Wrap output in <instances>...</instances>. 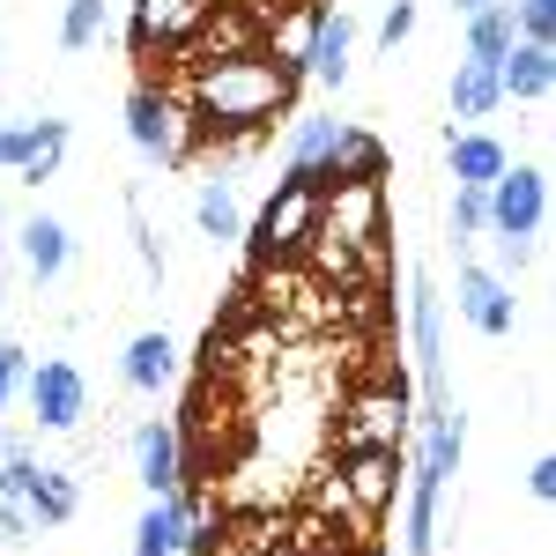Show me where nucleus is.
<instances>
[{"label":"nucleus","instance_id":"41","mask_svg":"<svg viewBox=\"0 0 556 556\" xmlns=\"http://www.w3.org/2000/svg\"><path fill=\"white\" fill-rule=\"evenodd\" d=\"M0 267H8V238H0Z\"/></svg>","mask_w":556,"mask_h":556},{"label":"nucleus","instance_id":"32","mask_svg":"<svg viewBox=\"0 0 556 556\" xmlns=\"http://www.w3.org/2000/svg\"><path fill=\"white\" fill-rule=\"evenodd\" d=\"M408 38H416V0H393V8L379 15V52L393 60V52H401Z\"/></svg>","mask_w":556,"mask_h":556},{"label":"nucleus","instance_id":"14","mask_svg":"<svg viewBox=\"0 0 556 556\" xmlns=\"http://www.w3.org/2000/svg\"><path fill=\"white\" fill-rule=\"evenodd\" d=\"M342 127L334 112H312V119H290V141H282V178H298V186H334V149H342Z\"/></svg>","mask_w":556,"mask_h":556},{"label":"nucleus","instance_id":"9","mask_svg":"<svg viewBox=\"0 0 556 556\" xmlns=\"http://www.w3.org/2000/svg\"><path fill=\"white\" fill-rule=\"evenodd\" d=\"M23 401H30L38 430H83V416H89V379H83V364H67V356H45V364H30Z\"/></svg>","mask_w":556,"mask_h":556},{"label":"nucleus","instance_id":"4","mask_svg":"<svg viewBox=\"0 0 556 556\" xmlns=\"http://www.w3.org/2000/svg\"><path fill=\"white\" fill-rule=\"evenodd\" d=\"M193 112H186V97L178 89H164V83H141L127 97V141L156 164V172H178L186 156H193Z\"/></svg>","mask_w":556,"mask_h":556},{"label":"nucleus","instance_id":"5","mask_svg":"<svg viewBox=\"0 0 556 556\" xmlns=\"http://www.w3.org/2000/svg\"><path fill=\"white\" fill-rule=\"evenodd\" d=\"M482 201H490V230L482 238H542V223H549V172L542 164H505L482 186Z\"/></svg>","mask_w":556,"mask_h":556},{"label":"nucleus","instance_id":"19","mask_svg":"<svg viewBox=\"0 0 556 556\" xmlns=\"http://www.w3.org/2000/svg\"><path fill=\"white\" fill-rule=\"evenodd\" d=\"M15 253H23V275H30V282H60V275L75 267V238H67L60 215H30V223L15 230Z\"/></svg>","mask_w":556,"mask_h":556},{"label":"nucleus","instance_id":"16","mask_svg":"<svg viewBox=\"0 0 556 556\" xmlns=\"http://www.w3.org/2000/svg\"><path fill=\"white\" fill-rule=\"evenodd\" d=\"M304 83L312 89H342L349 67H356V15L342 8H319V23H312V38H304Z\"/></svg>","mask_w":556,"mask_h":556},{"label":"nucleus","instance_id":"23","mask_svg":"<svg viewBox=\"0 0 556 556\" xmlns=\"http://www.w3.org/2000/svg\"><path fill=\"white\" fill-rule=\"evenodd\" d=\"M445 164H453V186H490V178L505 172L513 156H505V141L482 127H445Z\"/></svg>","mask_w":556,"mask_h":556},{"label":"nucleus","instance_id":"25","mask_svg":"<svg viewBox=\"0 0 556 556\" xmlns=\"http://www.w3.org/2000/svg\"><path fill=\"white\" fill-rule=\"evenodd\" d=\"M497 104H505V89H497V60H460V67H453V127L490 119Z\"/></svg>","mask_w":556,"mask_h":556},{"label":"nucleus","instance_id":"33","mask_svg":"<svg viewBox=\"0 0 556 556\" xmlns=\"http://www.w3.org/2000/svg\"><path fill=\"white\" fill-rule=\"evenodd\" d=\"M23 379H30V356H23L15 342H0V416L23 401Z\"/></svg>","mask_w":556,"mask_h":556},{"label":"nucleus","instance_id":"17","mask_svg":"<svg viewBox=\"0 0 556 556\" xmlns=\"http://www.w3.org/2000/svg\"><path fill=\"white\" fill-rule=\"evenodd\" d=\"M253 45H260V15L215 0L208 15H201V30L186 38V60H193V67H201V60H238V52H253Z\"/></svg>","mask_w":556,"mask_h":556},{"label":"nucleus","instance_id":"7","mask_svg":"<svg viewBox=\"0 0 556 556\" xmlns=\"http://www.w3.org/2000/svg\"><path fill=\"white\" fill-rule=\"evenodd\" d=\"M401 475H408V460H401L393 445H342L334 482H342V497H349V513H356V519H379V513H393Z\"/></svg>","mask_w":556,"mask_h":556},{"label":"nucleus","instance_id":"18","mask_svg":"<svg viewBox=\"0 0 556 556\" xmlns=\"http://www.w3.org/2000/svg\"><path fill=\"white\" fill-rule=\"evenodd\" d=\"M201 513V490L186 482L178 497H149V513L134 519V549L127 556H178L186 549V519Z\"/></svg>","mask_w":556,"mask_h":556},{"label":"nucleus","instance_id":"12","mask_svg":"<svg viewBox=\"0 0 556 556\" xmlns=\"http://www.w3.org/2000/svg\"><path fill=\"white\" fill-rule=\"evenodd\" d=\"M67 141H75L67 119H23V127H0V172L45 186V178L67 164Z\"/></svg>","mask_w":556,"mask_h":556},{"label":"nucleus","instance_id":"3","mask_svg":"<svg viewBox=\"0 0 556 556\" xmlns=\"http://www.w3.org/2000/svg\"><path fill=\"white\" fill-rule=\"evenodd\" d=\"M319 186H298V178H275V193L260 201L253 230H245V253L253 267H282V260H298L312 238H319Z\"/></svg>","mask_w":556,"mask_h":556},{"label":"nucleus","instance_id":"11","mask_svg":"<svg viewBox=\"0 0 556 556\" xmlns=\"http://www.w3.org/2000/svg\"><path fill=\"white\" fill-rule=\"evenodd\" d=\"M453 304H460V319H468L475 334H490V342H505L519 327V298H513V282L497 275V267H460L453 275Z\"/></svg>","mask_w":556,"mask_h":556},{"label":"nucleus","instance_id":"38","mask_svg":"<svg viewBox=\"0 0 556 556\" xmlns=\"http://www.w3.org/2000/svg\"><path fill=\"white\" fill-rule=\"evenodd\" d=\"M15 453H30V430H0V460H15Z\"/></svg>","mask_w":556,"mask_h":556},{"label":"nucleus","instance_id":"1","mask_svg":"<svg viewBox=\"0 0 556 556\" xmlns=\"http://www.w3.org/2000/svg\"><path fill=\"white\" fill-rule=\"evenodd\" d=\"M298 83H304L298 60H275L267 45H253L238 60H201L178 97H186V112H193L201 134H215V141H253L275 119H290Z\"/></svg>","mask_w":556,"mask_h":556},{"label":"nucleus","instance_id":"28","mask_svg":"<svg viewBox=\"0 0 556 556\" xmlns=\"http://www.w3.org/2000/svg\"><path fill=\"white\" fill-rule=\"evenodd\" d=\"M104 30H112V0H67V15H60V45L67 52L104 45Z\"/></svg>","mask_w":556,"mask_h":556},{"label":"nucleus","instance_id":"26","mask_svg":"<svg viewBox=\"0 0 556 556\" xmlns=\"http://www.w3.org/2000/svg\"><path fill=\"white\" fill-rule=\"evenodd\" d=\"M393 156L371 127H342V149H334V186H386Z\"/></svg>","mask_w":556,"mask_h":556},{"label":"nucleus","instance_id":"10","mask_svg":"<svg viewBox=\"0 0 556 556\" xmlns=\"http://www.w3.org/2000/svg\"><path fill=\"white\" fill-rule=\"evenodd\" d=\"M408 430H416V416H408V386H401V371H393V386H371V393H356L342 416V445H408Z\"/></svg>","mask_w":556,"mask_h":556},{"label":"nucleus","instance_id":"31","mask_svg":"<svg viewBox=\"0 0 556 556\" xmlns=\"http://www.w3.org/2000/svg\"><path fill=\"white\" fill-rule=\"evenodd\" d=\"M127 230H134V253H141V275H149V282H164V245H156V230H149V215H141L134 193H127Z\"/></svg>","mask_w":556,"mask_h":556},{"label":"nucleus","instance_id":"2","mask_svg":"<svg viewBox=\"0 0 556 556\" xmlns=\"http://www.w3.org/2000/svg\"><path fill=\"white\" fill-rule=\"evenodd\" d=\"M416 460H408V513H401V556H438V519H445V482L460 475V453H468V416L460 401L445 408H416Z\"/></svg>","mask_w":556,"mask_h":556},{"label":"nucleus","instance_id":"22","mask_svg":"<svg viewBox=\"0 0 556 556\" xmlns=\"http://www.w3.org/2000/svg\"><path fill=\"white\" fill-rule=\"evenodd\" d=\"M193 223H201L208 245H238L245 238V208H238V178L230 172H208L193 186Z\"/></svg>","mask_w":556,"mask_h":556},{"label":"nucleus","instance_id":"40","mask_svg":"<svg viewBox=\"0 0 556 556\" xmlns=\"http://www.w3.org/2000/svg\"><path fill=\"white\" fill-rule=\"evenodd\" d=\"M453 8H460V15H475V8H482V0H453Z\"/></svg>","mask_w":556,"mask_h":556},{"label":"nucleus","instance_id":"39","mask_svg":"<svg viewBox=\"0 0 556 556\" xmlns=\"http://www.w3.org/2000/svg\"><path fill=\"white\" fill-rule=\"evenodd\" d=\"M319 556H379V549H364V542H334V549H319Z\"/></svg>","mask_w":556,"mask_h":556},{"label":"nucleus","instance_id":"37","mask_svg":"<svg viewBox=\"0 0 556 556\" xmlns=\"http://www.w3.org/2000/svg\"><path fill=\"white\" fill-rule=\"evenodd\" d=\"M497 260H505V282H513L519 267L534 260V238H497Z\"/></svg>","mask_w":556,"mask_h":556},{"label":"nucleus","instance_id":"34","mask_svg":"<svg viewBox=\"0 0 556 556\" xmlns=\"http://www.w3.org/2000/svg\"><path fill=\"white\" fill-rule=\"evenodd\" d=\"M30 534H38V527H30V513L0 497V556H15V549H23V542H30Z\"/></svg>","mask_w":556,"mask_h":556},{"label":"nucleus","instance_id":"20","mask_svg":"<svg viewBox=\"0 0 556 556\" xmlns=\"http://www.w3.org/2000/svg\"><path fill=\"white\" fill-rule=\"evenodd\" d=\"M497 89H505V104H549L556 89V45H519L497 60Z\"/></svg>","mask_w":556,"mask_h":556},{"label":"nucleus","instance_id":"8","mask_svg":"<svg viewBox=\"0 0 556 556\" xmlns=\"http://www.w3.org/2000/svg\"><path fill=\"white\" fill-rule=\"evenodd\" d=\"M319 238H334L342 253H379L386 186H327V201H319Z\"/></svg>","mask_w":556,"mask_h":556},{"label":"nucleus","instance_id":"36","mask_svg":"<svg viewBox=\"0 0 556 556\" xmlns=\"http://www.w3.org/2000/svg\"><path fill=\"white\" fill-rule=\"evenodd\" d=\"M527 497H534V505H549V497H556V453H534V468H527Z\"/></svg>","mask_w":556,"mask_h":556},{"label":"nucleus","instance_id":"35","mask_svg":"<svg viewBox=\"0 0 556 556\" xmlns=\"http://www.w3.org/2000/svg\"><path fill=\"white\" fill-rule=\"evenodd\" d=\"M30 468H38V453H15V460H0V497H8V505H23V490H30Z\"/></svg>","mask_w":556,"mask_h":556},{"label":"nucleus","instance_id":"29","mask_svg":"<svg viewBox=\"0 0 556 556\" xmlns=\"http://www.w3.org/2000/svg\"><path fill=\"white\" fill-rule=\"evenodd\" d=\"M519 45H556V0H505Z\"/></svg>","mask_w":556,"mask_h":556},{"label":"nucleus","instance_id":"6","mask_svg":"<svg viewBox=\"0 0 556 556\" xmlns=\"http://www.w3.org/2000/svg\"><path fill=\"white\" fill-rule=\"evenodd\" d=\"M408 342H416V379H424V408H445L453 386H445V298L424 267L408 275Z\"/></svg>","mask_w":556,"mask_h":556},{"label":"nucleus","instance_id":"21","mask_svg":"<svg viewBox=\"0 0 556 556\" xmlns=\"http://www.w3.org/2000/svg\"><path fill=\"white\" fill-rule=\"evenodd\" d=\"M119 379H127L134 393H164V386L178 379V342L164 327H141V334L119 349Z\"/></svg>","mask_w":556,"mask_h":556},{"label":"nucleus","instance_id":"24","mask_svg":"<svg viewBox=\"0 0 556 556\" xmlns=\"http://www.w3.org/2000/svg\"><path fill=\"white\" fill-rule=\"evenodd\" d=\"M23 513H30V527H67V519L83 513V482H75L67 468H30Z\"/></svg>","mask_w":556,"mask_h":556},{"label":"nucleus","instance_id":"15","mask_svg":"<svg viewBox=\"0 0 556 556\" xmlns=\"http://www.w3.org/2000/svg\"><path fill=\"white\" fill-rule=\"evenodd\" d=\"M127 453H134V475H141L149 497H178L186 490V438H178V424H164V416L134 424Z\"/></svg>","mask_w":556,"mask_h":556},{"label":"nucleus","instance_id":"27","mask_svg":"<svg viewBox=\"0 0 556 556\" xmlns=\"http://www.w3.org/2000/svg\"><path fill=\"white\" fill-rule=\"evenodd\" d=\"M505 52H513V8L482 0L468 15V60H505Z\"/></svg>","mask_w":556,"mask_h":556},{"label":"nucleus","instance_id":"30","mask_svg":"<svg viewBox=\"0 0 556 556\" xmlns=\"http://www.w3.org/2000/svg\"><path fill=\"white\" fill-rule=\"evenodd\" d=\"M490 230V201H482V186H453V245H468Z\"/></svg>","mask_w":556,"mask_h":556},{"label":"nucleus","instance_id":"13","mask_svg":"<svg viewBox=\"0 0 556 556\" xmlns=\"http://www.w3.org/2000/svg\"><path fill=\"white\" fill-rule=\"evenodd\" d=\"M215 0H134V23H127V52L149 60V52H186V38L201 30Z\"/></svg>","mask_w":556,"mask_h":556}]
</instances>
